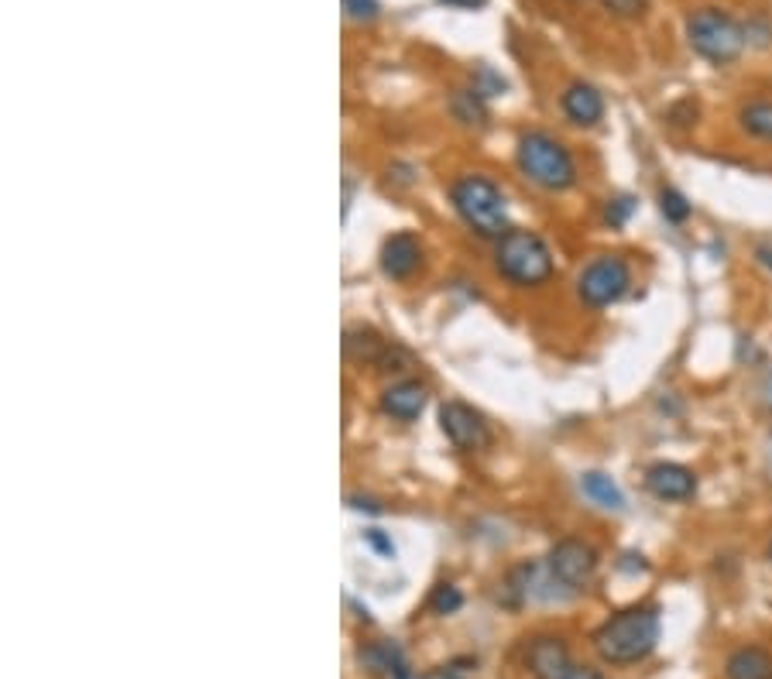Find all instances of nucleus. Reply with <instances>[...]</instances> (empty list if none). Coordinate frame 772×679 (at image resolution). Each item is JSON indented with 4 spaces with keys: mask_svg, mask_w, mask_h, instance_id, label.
I'll return each instance as SVG.
<instances>
[{
    "mask_svg": "<svg viewBox=\"0 0 772 679\" xmlns=\"http://www.w3.org/2000/svg\"><path fill=\"white\" fill-rule=\"evenodd\" d=\"M663 615L656 605H632L607 618L594 635L591 646L604 666H635L649 659L660 646Z\"/></svg>",
    "mask_w": 772,
    "mask_h": 679,
    "instance_id": "nucleus-1",
    "label": "nucleus"
},
{
    "mask_svg": "<svg viewBox=\"0 0 772 679\" xmlns=\"http://www.w3.org/2000/svg\"><path fill=\"white\" fill-rule=\"evenodd\" d=\"M495 271L512 289H543L556 274V258L546 237L529 227H512L495 241Z\"/></svg>",
    "mask_w": 772,
    "mask_h": 679,
    "instance_id": "nucleus-2",
    "label": "nucleus"
},
{
    "mask_svg": "<svg viewBox=\"0 0 772 679\" xmlns=\"http://www.w3.org/2000/svg\"><path fill=\"white\" fill-rule=\"evenodd\" d=\"M451 207L464 220V227L481 241H498L508 233V203L502 186L484 172H461L451 182Z\"/></svg>",
    "mask_w": 772,
    "mask_h": 679,
    "instance_id": "nucleus-3",
    "label": "nucleus"
},
{
    "mask_svg": "<svg viewBox=\"0 0 772 679\" xmlns=\"http://www.w3.org/2000/svg\"><path fill=\"white\" fill-rule=\"evenodd\" d=\"M515 166L543 192H571L581 182L574 151L550 131H522L515 141Z\"/></svg>",
    "mask_w": 772,
    "mask_h": 679,
    "instance_id": "nucleus-4",
    "label": "nucleus"
},
{
    "mask_svg": "<svg viewBox=\"0 0 772 679\" xmlns=\"http://www.w3.org/2000/svg\"><path fill=\"white\" fill-rule=\"evenodd\" d=\"M683 34L686 46L694 49V56H701L711 66H731L735 59H742L749 34L745 24L739 18H731L724 8H694L683 21Z\"/></svg>",
    "mask_w": 772,
    "mask_h": 679,
    "instance_id": "nucleus-5",
    "label": "nucleus"
},
{
    "mask_svg": "<svg viewBox=\"0 0 772 679\" xmlns=\"http://www.w3.org/2000/svg\"><path fill=\"white\" fill-rule=\"evenodd\" d=\"M632 264L622 254H597L577 274V299L587 309L618 306L632 292Z\"/></svg>",
    "mask_w": 772,
    "mask_h": 679,
    "instance_id": "nucleus-6",
    "label": "nucleus"
},
{
    "mask_svg": "<svg viewBox=\"0 0 772 679\" xmlns=\"http://www.w3.org/2000/svg\"><path fill=\"white\" fill-rule=\"evenodd\" d=\"M597 567H601V552L594 549V542L581 536H563L546 552V577L566 593L587 590L597 577Z\"/></svg>",
    "mask_w": 772,
    "mask_h": 679,
    "instance_id": "nucleus-7",
    "label": "nucleus"
},
{
    "mask_svg": "<svg viewBox=\"0 0 772 679\" xmlns=\"http://www.w3.org/2000/svg\"><path fill=\"white\" fill-rule=\"evenodd\" d=\"M439 432L446 436V443L461 453H481L495 443L492 422L484 419L481 409L461 402V398H446L439 406Z\"/></svg>",
    "mask_w": 772,
    "mask_h": 679,
    "instance_id": "nucleus-8",
    "label": "nucleus"
},
{
    "mask_svg": "<svg viewBox=\"0 0 772 679\" xmlns=\"http://www.w3.org/2000/svg\"><path fill=\"white\" fill-rule=\"evenodd\" d=\"M423 258H426V248H423L416 230L388 233L382 241V251H378L382 274L392 278V282H409V278L423 268Z\"/></svg>",
    "mask_w": 772,
    "mask_h": 679,
    "instance_id": "nucleus-9",
    "label": "nucleus"
},
{
    "mask_svg": "<svg viewBox=\"0 0 772 679\" xmlns=\"http://www.w3.org/2000/svg\"><path fill=\"white\" fill-rule=\"evenodd\" d=\"M574 666L571 646L560 635H536L525 646V669L533 679H571Z\"/></svg>",
    "mask_w": 772,
    "mask_h": 679,
    "instance_id": "nucleus-10",
    "label": "nucleus"
},
{
    "mask_svg": "<svg viewBox=\"0 0 772 679\" xmlns=\"http://www.w3.org/2000/svg\"><path fill=\"white\" fill-rule=\"evenodd\" d=\"M642 485L645 491L653 495L656 501H690L697 495V473L683 467V463H673V460H660V463H649L645 473H642Z\"/></svg>",
    "mask_w": 772,
    "mask_h": 679,
    "instance_id": "nucleus-11",
    "label": "nucleus"
},
{
    "mask_svg": "<svg viewBox=\"0 0 772 679\" xmlns=\"http://www.w3.org/2000/svg\"><path fill=\"white\" fill-rule=\"evenodd\" d=\"M560 110L574 128L591 131L604 121V97L594 83H587V79H574V83L560 93Z\"/></svg>",
    "mask_w": 772,
    "mask_h": 679,
    "instance_id": "nucleus-12",
    "label": "nucleus"
},
{
    "mask_svg": "<svg viewBox=\"0 0 772 679\" xmlns=\"http://www.w3.org/2000/svg\"><path fill=\"white\" fill-rule=\"evenodd\" d=\"M429 406V388L419 378H398L382 391V412L395 422H416Z\"/></svg>",
    "mask_w": 772,
    "mask_h": 679,
    "instance_id": "nucleus-13",
    "label": "nucleus"
},
{
    "mask_svg": "<svg viewBox=\"0 0 772 679\" xmlns=\"http://www.w3.org/2000/svg\"><path fill=\"white\" fill-rule=\"evenodd\" d=\"M724 679H772V652L765 646H739L724 659Z\"/></svg>",
    "mask_w": 772,
    "mask_h": 679,
    "instance_id": "nucleus-14",
    "label": "nucleus"
},
{
    "mask_svg": "<svg viewBox=\"0 0 772 679\" xmlns=\"http://www.w3.org/2000/svg\"><path fill=\"white\" fill-rule=\"evenodd\" d=\"M581 491L591 505H597L601 511H625V491L618 488V481L604 470H587L581 477Z\"/></svg>",
    "mask_w": 772,
    "mask_h": 679,
    "instance_id": "nucleus-15",
    "label": "nucleus"
},
{
    "mask_svg": "<svg viewBox=\"0 0 772 679\" xmlns=\"http://www.w3.org/2000/svg\"><path fill=\"white\" fill-rule=\"evenodd\" d=\"M739 128L755 141H772V100L759 97L739 110Z\"/></svg>",
    "mask_w": 772,
    "mask_h": 679,
    "instance_id": "nucleus-16",
    "label": "nucleus"
},
{
    "mask_svg": "<svg viewBox=\"0 0 772 679\" xmlns=\"http://www.w3.org/2000/svg\"><path fill=\"white\" fill-rule=\"evenodd\" d=\"M457 121L467 124V128H484L487 121V107H484V97L471 87V90H454V100H451Z\"/></svg>",
    "mask_w": 772,
    "mask_h": 679,
    "instance_id": "nucleus-17",
    "label": "nucleus"
},
{
    "mask_svg": "<svg viewBox=\"0 0 772 679\" xmlns=\"http://www.w3.org/2000/svg\"><path fill=\"white\" fill-rule=\"evenodd\" d=\"M656 203H660L663 220L673 223V227H683L690 217H694V203H690V199H686L676 186H663L660 196H656Z\"/></svg>",
    "mask_w": 772,
    "mask_h": 679,
    "instance_id": "nucleus-18",
    "label": "nucleus"
},
{
    "mask_svg": "<svg viewBox=\"0 0 772 679\" xmlns=\"http://www.w3.org/2000/svg\"><path fill=\"white\" fill-rule=\"evenodd\" d=\"M426 605H429L433 615H443V618H446V615H457V611L464 608V593H461L454 583H436Z\"/></svg>",
    "mask_w": 772,
    "mask_h": 679,
    "instance_id": "nucleus-19",
    "label": "nucleus"
},
{
    "mask_svg": "<svg viewBox=\"0 0 772 679\" xmlns=\"http://www.w3.org/2000/svg\"><path fill=\"white\" fill-rule=\"evenodd\" d=\"M632 213H635V199L632 196H615V199H607V207H604V223L607 227H625Z\"/></svg>",
    "mask_w": 772,
    "mask_h": 679,
    "instance_id": "nucleus-20",
    "label": "nucleus"
},
{
    "mask_svg": "<svg viewBox=\"0 0 772 679\" xmlns=\"http://www.w3.org/2000/svg\"><path fill=\"white\" fill-rule=\"evenodd\" d=\"M340 4H344V14H347L350 21H357V24H372V21H378V14H382L378 0H340Z\"/></svg>",
    "mask_w": 772,
    "mask_h": 679,
    "instance_id": "nucleus-21",
    "label": "nucleus"
},
{
    "mask_svg": "<svg viewBox=\"0 0 772 679\" xmlns=\"http://www.w3.org/2000/svg\"><path fill=\"white\" fill-rule=\"evenodd\" d=\"M697 117H701V107L697 100H680L666 110V121L670 128H690V124H697Z\"/></svg>",
    "mask_w": 772,
    "mask_h": 679,
    "instance_id": "nucleus-22",
    "label": "nucleus"
},
{
    "mask_svg": "<svg viewBox=\"0 0 772 679\" xmlns=\"http://www.w3.org/2000/svg\"><path fill=\"white\" fill-rule=\"evenodd\" d=\"M607 14L615 18H625V21H635L649 11V0H601Z\"/></svg>",
    "mask_w": 772,
    "mask_h": 679,
    "instance_id": "nucleus-23",
    "label": "nucleus"
},
{
    "mask_svg": "<svg viewBox=\"0 0 772 679\" xmlns=\"http://www.w3.org/2000/svg\"><path fill=\"white\" fill-rule=\"evenodd\" d=\"M388 676H392V679H416V676L409 672V666H405V659H402V656L395 659V666H392V672H388ZM423 679H457V676H454L451 669H439V672H429V676H423Z\"/></svg>",
    "mask_w": 772,
    "mask_h": 679,
    "instance_id": "nucleus-24",
    "label": "nucleus"
},
{
    "mask_svg": "<svg viewBox=\"0 0 772 679\" xmlns=\"http://www.w3.org/2000/svg\"><path fill=\"white\" fill-rule=\"evenodd\" d=\"M368 546H375V549H378L382 556H388V559L395 556V546H392V539L382 536V529H372V532H368Z\"/></svg>",
    "mask_w": 772,
    "mask_h": 679,
    "instance_id": "nucleus-25",
    "label": "nucleus"
},
{
    "mask_svg": "<svg viewBox=\"0 0 772 679\" xmlns=\"http://www.w3.org/2000/svg\"><path fill=\"white\" fill-rule=\"evenodd\" d=\"M571 679H607V672L597 669V666H574Z\"/></svg>",
    "mask_w": 772,
    "mask_h": 679,
    "instance_id": "nucleus-26",
    "label": "nucleus"
},
{
    "mask_svg": "<svg viewBox=\"0 0 772 679\" xmlns=\"http://www.w3.org/2000/svg\"><path fill=\"white\" fill-rule=\"evenodd\" d=\"M446 8H464V11H477V8H484L487 0H443Z\"/></svg>",
    "mask_w": 772,
    "mask_h": 679,
    "instance_id": "nucleus-27",
    "label": "nucleus"
},
{
    "mask_svg": "<svg viewBox=\"0 0 772 679\" xmlns=\"http://www.w3.org/2000/svg\"><path fill=\"white\" fill-rule=\"evenodd\" d=\"M755 261H759L762 268L772 271V244H759V248H755Z\"/></svg>",
    "mask_w": 772,
    "mask_h": 679,
    "instance_id": "nucleus-28",
    "label": "nucleus"
},
{
    "mask_svg": "<svg viewBox=\"0 0 772 679\" xmlns=\"http://www.w3.org/2000/svg\"><path fill=\"white\" fill-rule=\"evenodd\" d=\"M765 402H769V412H772V378H769V385H765Z\"/></svg>",
    "mask_w": 772,
    "mask_h": 679,
    "instance_id": "nucleus-29",
    "label": "nucleus"
},
{
    "mask_svg": "<svg viewBox=\"0 0 772 679\" xmlns=\"http://www.w3.org/2000/svg\"><path fill=\"white\" fill-rule=\"evenodd\" d=\"M765 552H769V563H772V539H769V546H765Z\"/></svg>",
    "mask_w": 772,
    "mask_h": 679,
    "instance_id": "nucleus-30",
    "label": "nucleus"
}]
</instances>
